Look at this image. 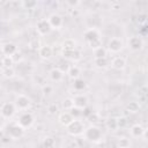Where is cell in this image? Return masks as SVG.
I'll list each match as a JSON object with an SVG mask.
<instances>
[{"instance_id": "obj_1", "label": "cell", "mask_w": 148, "mask_h": 148, "mask_svg": "<svg viewBox=\"0 0 148 148\" xmlns=\"http://www.w3.org/2000/svg\"><path fill=\"white\" fill-rule=\"evenodd\" d=\"M103 134L102 131L97 127V126H89L88 128L84 130V138L91 142H98L102 139Z\"/></svg>"}, {"instance_id": "obj_2", "label": "cell", "mask_w": 148, "mask_h": 148, "mask_svg": "<svg viewBox=\"0 0 148 148\" xmlns=\"http://www.w3.org/2000/svg\"><path fill=\"white\" fill-rule=\"evenodd\" d=\"M67 132L71 135H80V134L84 133L83 123L81 120H79V119H74L73 123L67 126Z\"/></svg>"}, {"instance_id": "obj_3", "label": "cell", "mask_w": 148, "mask_h": 148, "mask_svg": "<svg viewBox=\"0 0 148 148\" xmlns=\"http://www.w3.org/2000/svg\"><path fill=\"white\" fill-rule=\"evenodd\" d=\"M36 30L42 36L50 34V31L52 30V27H51V24L49 22V18H40V20H38L37 23H36Z\"/></svg>"}, {"instance_id": "obj_4", "label": "cell", "mask_w": 148, "mask_h": 148, "mask_svg": "<svg viewBox=\"0 0 148 148\" xmlns=\"http://www.w3.org/2000/svg\"><path fill=\"white\" fill-rule=\"evenodd\" d=\"M16 110V105L15 103L12 102H3L1 105V116L3 118H10Z\"/></svg>"}, {"instance_id": "obj_5", "label": "cell", "mask_w": 148, "mask_h": 148, "mask_svg": "<svg viewBox=\"0 0 148 148\" xmlns=\"http://www.w3.org/2000/svg\"><path fill=\"white\" fill-rule=\"evenodd\" d=\"M83 37L86 39V42L88 44L95 42V40H98L101 39V35H99V31L96 29V28H89L87 29L84 32H83Z\"/></svg>"}, {"instance_id": "obj_6", "label": "cell", "mask_w": 148, "mask_h": 148, "mask_svg": "<svg viewBox=\"0 0 148 148\" xmlns=\"http://www.w3.org/2000/svg\"><path fill=\"white\" fill-rule=\"evenodd\" d=\"M30 104H31L30 98L28 96H25V95H22V94L18 95L16 97V99H15V105L20 110H27L30 106Z\"/></svg>"}, {"instance_id": "obj_7", "label": "cell", "mask_w": 148, "mask_h": 148, "mask_svg": "<svg viewBox=\"0 0 148 148\" xmlns=\"http://www.w3.org/2000/svg\"><path fill=\"white\" fill-rule=\"evenodd\" d=\"M108 49L112 53H118L123 49V42H121V39L120 38H117V37H112L109 40V43H108Z\"/></svg>"}, {"instance_id": "obj_8", "label": "cell", "mask_w": 148, "mask_h": 148, "mask_svg": "<svg viewBox=\"0 0 148 148\" xmlns=\"http://www.w3.org/2000/svg\"><path fill=\"white\" fill-rule=\"evenodd\" d=\"M34 123V116L30 113V112H24L18 118V125H21L23 128H27V127H30Z\"/></svg>"}, {"instance_id": "obj_9", "label": "cell", "mask_w": 148, "mask_h": 148, "mask_svg": "<svg viewBox=\"0 0 148 148\" xmlns=\"http://www.w3.org/2000/svg\"><path fill=\"white\" fill-rule=\"evenodd\" d=\"M8 134H9V136H10L12 139H20V138L23 136V134H24V128H23L21 125L15 124V125H13V126L9 127Z\"/></svg>"}, {"instance_id": "obj_10", "label": "cell", "mask_w": 148, "mask_h": 148, "mask_svg": "<svg viewBox=\"0 0 148 148\" xmlns=\"http://www.w3.org/2000/svg\"><path fill=\"white\" fill-rule=\"evenodd\" d=\"M142 46H143V42H142L141 37H139V36H132L128 39V47L132 51H139V50L142 49Z\"/></svg>"}, {"instance_id": "obj_11", "label": "cell", "mask_w": 148, "mask_h": 148, "mask_svg": "<svg viewBox=\"0 0 148 148\" xmlns=\"http://www.w3.org/2000/svg\"><path fill=\"white\" fill-rule=\"evenodd\" d=\"M49 22H50L52 29H59L62 25V23H64L62 17L59 14H57V13H53V14H51L49 16Z\"/></svg>"}, {"instance_id": "obj_12", "label": "cell", "mask_w": 148, "mask_h": 148, "mask_svg": "<svg viewBox=\"0 0 148 148\" xmlns=\"http://www.w3.org/2000/svg\"><path fill=\"white\" fill-rule=\"evenodd\" d=\"M16 51H17L16 45L10 43V42L2 44V46H1V52L3 53V56H10L12 57L14 53H16Z\"/></svg>"}, {"instance_id": "obj_13", "label": "cell", "mask_w": 148, "mask_h": 148, "mask_svg": "<svg viewBox=\"0 0 148 148\" xmlns=\"http://www.w3.org/2000/svg\"><path fill=\"white\" fill-rule=\"evenodd\" d=\"M38 54L43 59H50L52 57V54H53V49L50 45H43V46L39 47Z\"/></svg>"}, {"instance_id": "obj_14", "label": "cell", "mask_w": 148, "mask_h": 148, "mask_svg": "<svg viewBox=\"0 0 148 148\" xmlns=\"http://www.w3.org/2000/svg\"><path fill=\"white\" fill-rule=\"evenodd\" d=\"M74 99V105L76 106V108H80V109H84V108H87L88 106V99H87V97L86 96H83V95H77V96H75V98H73Z\"/></svg>"}, {"instance_id": "obj_15", "label": "cell", "mask_w": 148, "mask_h": 148, "mask_svg": "<svg viewBox=\"0 0 148 148\" xmlns=\"http://www.w3.org/2000/svg\"><path fill=\"white\" fill-rule=\"evenodd\" d=\"M61 49L64 51H74V50H76V42L73 38H67L62 42Z\"/></svg>"}, {"instance_id": "obj_16", "label": "cell", "mask_w": 148, "mask_h": 148, "mask_svg": "<svg viewBox=\"0 0 148 148\" xmlns=\"http://www.w3.org/2000/svg\"><path fill=\"white\" fill-rule=\"evenodd\" d=\"M74 120V118L72 117V114L69 112H62L60 116H59V123L62 125V126H68L69 124H72Z\"/></svg>"}, {"instance_id": "obj_17", "label": "cell", "mask_w": 148, "mask_h": 148, "mask_svg": "<svg viewBox=\"0 0 148 148\" xmlns=\"http://www.w3.org/2000/svg\"><path fill=\"white\" fill-rule=\"evenodd\" d=\"M50 77H51L52 81L59 82V81L62 80L64 73H62V71H61L60 68H52V69L50 71Z\"/></svg>"}, {"instance_id": "obj_18", "label": "cell", "mask_w": 148, "mask_h": 148, "mask_svg": "<svg viewBox=\"0 0 148 148\" xmlns=\"http://www.w3.org/2000/svg\"><path fill=\"white\" fill-rule=\"evenodd\" d=\"M61 53H62L64 58L69 59V60H79L81 58V53L77 50H74V51H64L62 50Z\"/></svg>"}, {"instance_id": "obj_19", "label": "cell", "mask_w": 148, "mask_h": 148, "mask_svg": "<svg viewBox=\"0 0 148 148\" xmlns=\"http://www.w3.org/2000/svg\"><path fill=\"white\" fill-rule=\"evenodd\" d=\"M111 65H112V67H113L114 69L120 71V69L125 68V66H126V60H125V58H123V57H116V58L112 60Z\"/></svg>"}, {"instance_id": "obj_20", "label": "cell", "mask_w": 148, "mask_h": 148, "mask_svg": "<svg viewBox=\"0 0 148 148\" xmlns=\"http://www.w3.org/2000/svg\"><path fill=\"white\" fill-rule=\"evenodd\" d=\"M130 132H131V135H132V136H134V138H139V136H142V135H143V133H145V128L142 127V125H140V124H135V125H133V126L131 127Z\"/></svg>"}, {"instance_id": "obj_21", "label": "cell", "mask_w": 148, "mask_h": 148, "mask_svg": "<svg viewBox=\"0 0 148 148\" xmlns=\"http://www.w3.org/2000/svg\"><path fill=\"white\" fill-rule=\"evenodd\" d=\"M14 59L10 56H3L1 58V68H10L13 67Z\"/></svg>"}, {"instance_id": "obj_22", "label": "cell", "mask_w": 148, "mask_h": 148, "mask_svg": "<svg viewBox=\"0 0 148 148\" xmlns=\"http://www.w3.org/2000/svg\"><path fill=\"white\" fill-rule=\"evenodd\" d=\"M80 73H81V71H80V68H79L77 66H72V67H69V68H68V72H67L68 76L72 77V79H74V80L79 79Z\"/></svg>"}, {"instance_id": "obj_23", "label": "cell", "mask_w": 148, "mask_h": 148, "mask_svg": "<svg viewBox=\"0 0 148 148\" xmlns=\"http://www.w3.org/2000/svg\"><path fill=\"white\" fill-rule=\"evenodd\" d=\"M126 110L128 112H131V113H135V112H138L140 110V104L138 102H135V101H132L126 105Z\"/></svg>"}, {"instance_id": "obj_24", "label": "cell", "mask_w": 148, "mask_h": 148, "mask_svg": "<svg viewBox=\"0 0 148 148\" xmlns=\"http://www.w3.org/2000/svg\"><path fill=\"white\" fill-rule=\"evenodd\" d=\"M105 126L108 130L110 131H116L118 128V124H117V118H109L105 121Z\"/></svg>"}, {"instance_id": "obj_25", "label": "cell", "mask_w": 148, "mask_h": 148, "mask_svg": "<svg viewBox=\"0 0 148 148\" xmlns=\"http://www.w3.org/2000/svg\"><path fill=\"white\" fill-rule=\"evenodd\" d=\"M131 147V140L126 136H121L118 139V148H130Z\"/></svg>"}, {"instance_id": "obj_26", "label": "cell", "mask_w": 148, "mask_h": 148, "mask_svg": "<svg viewBox=\"0 0 148 148\" xmlns=\"http://www.w3.org/2000/svg\"><path fill=\"white\" fill-rule=\"evenodd\" d=\"M94 56H95V59H99V58H106V50L101 46L96 50H94Z\"/></svg>"}, {"instance_id": "obj_27", "label": "cell", "mask_w": 148, "mask_h": 148, "mask_svg": "<svg viewBox=\"0 0 148 148\" xmlns=\"http://www.w3.org/2000/svg\"><path fill=\"white\" fill-rule=\"evenodd\" d=\"M73 87H74V89L77 90V91L83 90V89L86 88V82H84L82 79H76V80H74Z\"/></svg>"}, {"instance_id": "obj_28", "label": "cell", "mask_w": 148, "mask_h": 148, "mask_svg": "<svg viewBox=\"0 0 148 148\" xmlns=\"http://www.w3.org/2000/svg\"><path fill=\"white\" fill-rule=\"evenodd\" d=\"M75 105H74V99L73 98H65L64 99V102H62V108L65 109V110H72L73 108H74Z\"/></svg>"}, {"instance_id": "obj_29", "label": "cell", "mask_w": 148, "mask_h": 148, "mask_svg": "<svg viewBox=\"0 0 148 148\" xmlns=\"http://www.w3.org/2000/svg\"><path fill=\"white\" fill-rule=\"evenodd\" d=\"M43 146H44V148H53L54 139L52 136H45L43 140Z\"/></svg>"}, {"instance_id": "obj_30", "label": "cell", "mask_w": 148, "mask_h": 148, "mask_svg": "<svg viewBox=\"0 0 148 148\" xmlns=\"http://www.w3.org/2000/svg\"><path fill=\"white\" fill-rule=\"evenodd\" d=\"M21 5L25 8V9H34L35 7H37V1L35 0H28V1H22Z\"/></svg>"}, {"instance_id": "obj_31", "label": "cell", "mask_w": 148, "mask_h": 148, "mask_svg": "<svg viewBox=\"0 0 148 148\" xmlns=\"http://www.w3.org/2000/svg\"><path fill=\"white\" fill-rule=\"evenodd\" d=\"M94 64L96 65V67L98 68H104L108 66V59L106 58H99V59H95Z\"/></svg>"}, {"instance_id": "obj_32", "label": "cell", "mask_w": 148, "mask_h": 148, "mask_svg": "<svg viewBox=\"0 0 148 148\" xmlns=\"http://www.w3.org/2000/svg\"><path fill=\"white\" fill-rule=\"evenodd\" d=\"M69 113L72 114V117H73L74 119H77V118H80V117L82 116V109L74 106L72 110H69Z\"/></svg>"}, {"instance_id": "obj_33", "label": "cell", "mask_w": 148, "mask_h": 148, "mask_svg": "<svg viewBox=\"0 0 148 148\" xmlns=\"http://www.w3.org/2000/svg\"><path fill=\"white\" fill-rule=\"evenodd\" d=\"M1 69H2V75L5 77H7V79L13 77L14 74H15V71H14L13 67H10V68H1Z\"/></svg>"}, {"instance_id": "obj_34", "label": "cell", "mask_w": 148, "mask_h": 148, "mask_svg": "<svg viewBox=\"0 0 148 148\" xmlns=\"http://www.w3.org/2000/svg\"><path fill=\"white\" fill-rule=\"evenodd\" d=\"M58 111H59V108H58V105L56 103H52V104H50L47 106V112L50 114H56Z\"/></svg>"}, {"instance_id": "obj_35", "label": "cell", "mask_w": 148, "mask_h": 148, "mask_svg": "<svg viewBox=\"0 0 148 148\" xmlns=\"http://www.w3.org/2000/svg\"><path fill=\"white\" fill-rule=\"evenodd\" d=\"M52 91H53V88H52V86H50V84H45V86H43V88H42V92H43V95H45V96H49Z\"/></svg>"}, {"instance_id": "obj_36", "label": "cell", "mask_w": 148, "mask_h": 148, "mask_svg": "<svg viewBox=\"0 0 148 148\" xmlns=\"http://www.w3.org/2000/svg\"><path fill=\"white\" fill-rule=\"evenodd\" d=\"M90 123H92V124H95V123H97L98 120H99V114L97 113V112H92L88 118H87Z\"/></svg>"}, {"instance_id": "obj_37", "label": "cell", "mask_w": 148, "mask_h": 148, "mask_svg": "<svg viewBox=\"0 0 148 148\" xmlns=\"http://www.w3.org/2000/svg\"><path fill=\"white\" fill-rule=\"evenodd\" d=\"M117 124H118V128H123L127 125V119L125 117H119L117 118Z\"/></svg>"}, {"instance_id": "obj_38", "label": "cell", "mask_w": 148, "mask_h": 148, "mask_svg": "<svg viewBox=\"0 0 148 148\" xmlns=\"http://www.w3.org/2000/svg\"><path fill=\"white\" fill-rule=\"evenodd\" d=\"M10 140H12V138L9 136V134L7 133V135H6L5 132H2V134H1V142L2 143H9Z\"/></svg>"}, {"instance_id": "obj_39", "label": "cell", "mask_w": 148, "mask_h": 148, "mask_svg": "<svg viewBox=\"0 0 148 148\" xmlns=\"http://www.w3.org/2000/svg\"><path fill=\"white\" fill-rule=\"evenodd\" d=\"M91 113H92V111H91V109H90L89 106H87V108H84V109L82 110V116H83L84 118H88Z\"/></svg>"}, {"instance_id": "obj_40", "label": "cell", "mask_w": 148, "mask_h": 148, "mask_svg": "<svg viewBox=\"0 0 148 148\" xmlns=\"http://www.w3.org/2000/svg\"><path fill=\"white\" fill-rule=\"evenodd\" d=\"M66 3H67L68 6H72V7H76V6H79L81 2H80V1H72V0H68Z\"/></svg>"}, {"instance_id": "obj_41", "label": "cell", "mask_w": 148, "mask_h": 148, "mask_svg": "<svg viewBox=\"0 0 148 148\" xmlns=\"http://www.w3.org/2000/svg\"><path fill=\"white\" fill-rule=\"evenodd\" d=\"M146 17H147V15H145V14H140V15L138 16V18H139V21H140L141 23H145V22H146Z\"/></svg>"}, {"instance_id": "obj_42", "label": "cell", "mask_w": 148, "mask_h": 148, "mask_svg": "<svg viewBox=\"0 0 148 148\" xmlns=\"http://www.w3.org/2000/svg\"><path fill=\"white\" fill-rule=\"evenodd\" d=\"M143 138L148 141V128L147 130H145V133H143Z\"/></svg>"}, {"instance_id": "obj_43", "label": "cell", "mask_w": 148, "mask_h": 148, "mask_svg": "<svg viewBox=\"0 0 148 148\" xmlns=\"http://www.w3.org/2000/svg\"><path fill=\"white\" fill-rule=\"evenodd\" d=\"M98 148H104V147H98Z\"/></svg>"}]
</instances>
